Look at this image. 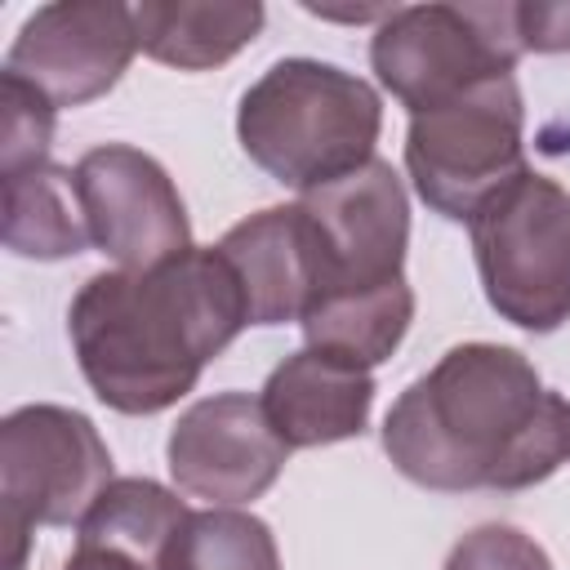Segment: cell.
Listing matches in <instances>:
<instances>
[{
  "instance_id": "1",
  "label": "cell",
  "mask_w": 570,
  "mask_h": 570,
  "mask_svg": "<svg viewBox=\"0 0 570 570\" xmlns=\"http://www.w3.org/2000/svg\"><path fill=\"white\" fill-rule=\"evenodd\" d=\"M383 450L423 490H530L570 459V401L503 343H459L383 419Z\"/></svg>"
},
{
  "instance_id": "2",
  "label": "cell",
  "mask_w": 570,
  "mask_h": 570,
  "mask_svg": "<svg viewBox=\"0 0 570 570\" xmlns=\"http://www.w3.org/2000/svg\"><path fill=\"white\" fill-rule=\"evenodd\" d=\"M245 325V289L218 245H191L142 272H98L67 307L85 383L107 410L134 419L178 405Z\"/></svg>"
},
{
  "instance_id": "3",
  "label": "cell",
  "mask_w": 570,
  "mask_h": 570,
  "mask_svg": "<svg viewBox=\"0 0 570 570\" xmlns=\"http://www.w3.org/2000/svg\"><path fill=\"white\" fill-rule=\"evenodd\" d=\"M379 129L383 98L374 85L321 58L272 62L236 107L245 156L298 196L365 169Z\"/></svg>"
},
{
  "instance_id": "4",
  "label": "cell",
  "mask_w": 570,
  "mask_h": 570,
  "mask_svg": "<svg viewBox=\"0 0 570 570\" xmlns=\"http://www.w3.org/2000/svg\"><path fill=\"white\" fill-rule=\"evenodd\" d=\"M485 303L530 334L570 321V191L534 169L499 187L468 223Z\"/></svg>"
},
{
  "instance_id": "5",
  "label": "cell",
  "mask_w": 570,
  "mask_h": 570,
  "mask_svg": "<svg viewBox=\"0 0 570 570\" xmlns=\"http://www.w3.org/2000/svg\"><path fill=\"white\" fill-rule=\"evenodd\" d=\"M405 169L419 200L450 218L472 223V214L525 174V107L517 76H494L459 98L410 116Z\"/></svg>"
},
{
  "instance_id": "6",
  "label": "cell",
  "mask_w": 570,
  "mask_h": 570,
  "mask_svg": "<svg viewBox=\"0 0 570 570\" xmlns=\"http://www.w3.org/2000/svg\"><path fill=\"white\" fill-rule=\"evenodd\" d=\"M111 450L94 419L67 405H18L0 423V530L22 570L36 525H80L111 485Z\"/></svg>"
},
{
  "instance_id": "7",
  "label": "cell",
  "mask_w": 570,
  "mask_h": 570,
  "mask_svg": "<svg viewBox=\"0 0 570 570\" xmlns=\"http://www.w3.org/2000/svg\"><path fill=\"white\" fill-rule=\"evenodd\" d=\"M521 53L517 4H401L370 40L379 85L410 116L441 107L481 80L512 76Z\"/></svg>"
},
{
  "instance_id": "8",
  "label": "cell",
  "mask_w": 570,
  "mask_h": 570,
  "mask_svg": "<svg viewBox=\"0 0 570 570\" xmlns=\"http://www.w3.org/2000/svg\"><path fill=\"white\" fill-rule=\"evenodd\" d=\"M76 196L89 245L125 272H142L191 249L187 205L165 165L129 142H102L76 160Z\"/></svg>"
},
{
  "instance_id": "9",
  "label": "cell",
  "mask_w": 570,
  "mask_h": 570,
  "mask_svg": "<svg viewBox=\"0 0 570 570\" xmlns=\"http://www.w3.org/2000/svg\"><path fill=\"white\" fill-rule=\"evenodd\" d=\"M298 205L312 214L321 236V298L338 294H374L405 281V245H410V200L387 160H370L365 169L303 191ZM312 303V307H316Z\"/></svg>"
},
{
  "instance_id": "10",
  "label": "cell",
  "mask_w": 570,
  "mask_h": 570,
  "mask_svg": "<svg viewBox=\"0 0 570 570\" xmlns=\"http://www.w3.org/2000/svg\"><path fill=\"white\" fill-rule=\"evenodd\" d=\"M138 53L134 4L120 0H58L40 4L9 45L4 71L36 85L53 107H85L102 98Z\"/></svg>"
},
{
  "instance_id": "11",
  "label": "cell",
  "mask_w": 570,
  "mask_h": 570,
  "mask_svg": "<svg viewBox=\"0 0 570 570\" xmlns=\"http://www.w3.org/2000/svg\"><path fill=\"white\" fill-rule=\"evenodd\" d=\"M169 476L183 494L236 508L267 494L289 459L267 410L249 392H218L187 405L165 441Z\"/></svg>"
},
{
  "instance_id": "12",
  "label": "cell",
  "mask_w": 570,
  "mask_h": 570,
  "mask_svg": "<svg viewBox=\"0 0 570 570\" xmlns=\"http://www.w3.org/2000/svg\"><path fill=\"white\" fill-rule=\"evenodd\" d=\"M218 254L245 289L249 325L303 321L321 294V236L298 200L249 214L218 240Z\"/></svg>"
},
{
  "instance_id": "13",
  "label": "cell",
  "mask_w": 570,
  "mask_h": 570,
  "mask_svg": "<svg viewBox=\"0 0 570 570\" xmlns=\"http://www.w3.org/2000/svg\"><path fill=\"white\" fill-rule=\"evenodd\" d=\"M258 401L289 450H316L365 432L374 405V374L316 347H298L267 374Z\"/></svg>"
},
{
  "instance_id": "14",
  "label": "cell",
  "mask_w": 570,
  "mask_h": 570,
  "mask_svg": "<svg viewBox=\"0 0 570 570\" xmlns=\"http://www.w3.org/2000/svg\"><path fill=\"white\" fill-rule=\"evenodd\" d=\"M258 0H147L134 4L138 49L178 71H209L236 58L263 31Z\"/></svg>"
},
{
  "instance_id": "15",
  "label": "cell",
  "mask_w": 570,
  "mask_h": 570,
  "mask_svg": "<svg viewBox=\"0 0 570 570\" xmlns=\"http://www.w3.org/2000/svg\"><path fill=\"white\" fill-rule=\"evenodd\" d=\"M0 236L18 258L58 263L89 245L76 174L45 160L0 178Z\"/></svg>"
},
{
  "instance_id": "16",
  "label": "cell",
  "mask_w": 570,
  "mask_h": 570,
  "mask_svg": "<svg viewBox=\"0 0 570 570\" xmlns=\"http://www.w3.org/2000/svg\"><path fill=\"white\" fill-rule=\"evenodd\" d=\"M187 521V503L151 476H116L76 525V543H107L156 570L165 543Z\"/></svg>"
},
{
  "instance_id": "17",
  "label": "cell",
  "mask_w": 570,
  "mask_h": 570,
  "mask_svg": "<svg viewBox=\"0 0 570 570\" xmlns=\"http://www.w3.org/2000/svg\"><path fill=\"white\" fill-rule=\"evenodd\" d=\"M156 570H281V552L263 517L240 508H205L187 512Z\"/></svg>"
},
{
  "instance_id": "18",
  "label": "cell",
  "mask_w": 570,
  "mask_h": 570,
  "mask_svg": "<svg viewBox=\"0 0 570 570\" xmlns=\"http://www.w3.org/2000/svg\"><path fill=\"white\" fill-rule=\"evenodd\" d=\"M58 107L13 71H0V178L45 165Z\"/></svg>"
},
{
  "instance_id": "19",
  "label": "cell",
  "mask_w": 570,
  "mask_h": 570,
  "mask_svg": "<svg viewBox=\"0 0 570 570\" xmlns=\"http://www.w3.org/2000/svg\"><path fill=\"white\" fill-rule=\"evenodd\" d=\"M445 570H552V557L517 525L490 521V525L468 530L450 548Z\"/></svg>"
},
{
  "instance_id": "20",
  "label": "cell",
  "mask_w": 570,
  "mask_h": 570,
  "mask_svg": "<svg viewBox=\"0 0 570 570\" xmlns=\"http://www.w3.org/2000/svg\"><path fill=\"white\" fill-rule=\"evenodd\" d=\"M517 27L525 53H570V0H525Z\"/></svg>"
},
{
  "instance_id": "21",
  "label": "cell",
  "mask_w": 570,
  "mask_h": 570,
  "mask_svg": "<svg viewBox=\"0 0 570 570\" xmlns=\"http://www.w3.org/2000/svg\"><path fill=\"white\" fill-rule=\"evenodd\" d=\"M62 570H151V566H142L138 557L107 548V543H76V552L67 557Z\"/></svg>"
}]
</instances>
